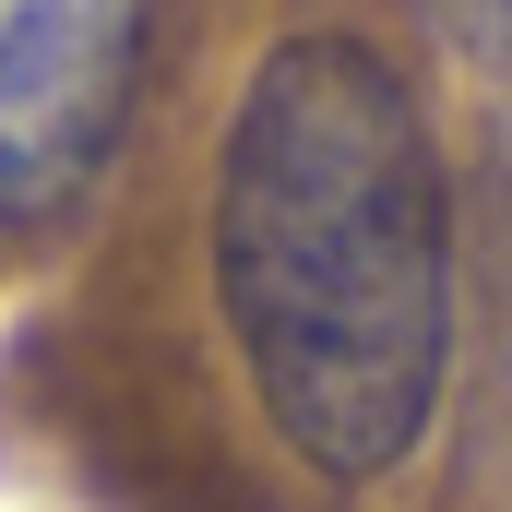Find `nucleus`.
<instances>
[{
	"mask_svg": "<svg viewBox=\"0 0 512 512\" xmlns=\"http://www.w3.org/2000/svg\"><path fill=\"white\" fill-rule=\"evenodd\" d=\"M215 310L310 477H393L453 382V179L370 36L298 24L215 143Z\"/></svg>",
	"mask_w": 512,
	"mask_h": 512,
	"instance_id": "f257e3e1",
	"label": "nucleus"
},
{
	"mask_svg": "<svg viewBox=\"0 0 512 512\" xmlns=\"http://www.w3.org/2000/svg\"><path fill=\"white\" fill-rule=\"evenodd\" d=\"M143 96V0H0V227L48 239L96 203Z\"/></svg>",
	"mask_w": 512,
	"mask_h": 512,
	"instance_id": "f03ea898",
	"label": "nucleus"
},
{
	"mask_svg": "<svg viewBox=\"0 0 512 512\" xmlns=\"http://www.w3.org/2000/svg\"><path fill=\"white\" fill-rule=\"evenodd\" d=\"M441 12H453L477 48H512V0H441Z\"/></svg>",
	"mask_w": 512,
	"mask_h": 512,
	"instance_id": "7ed1b4c3",
	"label": "nucleus"
}]
</instances>
